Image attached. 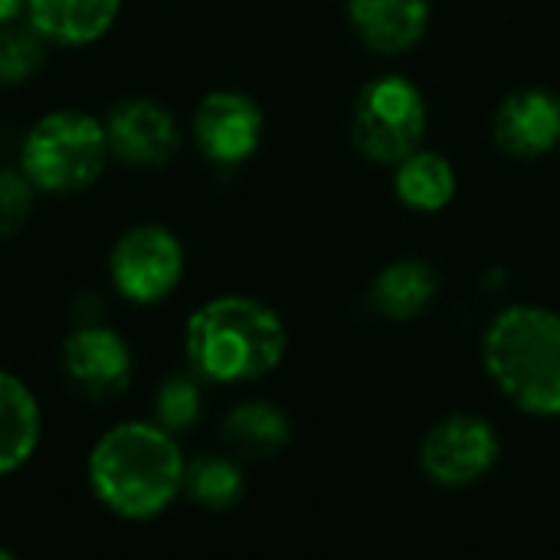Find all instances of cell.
<instances>
[{
	"label": "cell",
	"mask_w": 560,
	"mask_h": 560,
	"mask_svg": "<svg viewBox=\"0 0 560 560\" xmlns=\"http://www.w3.org/2000/svg\"><path fill=\"white\" fill-rule=\"evenodd\" d=\"M62 371L82 394L115 397L131 381V348L98 318L79 322L62 341Z\"/></svg>",
	"instance_id": "ba28073f"
},
{
	"label": "cell",
	"mask_w": 560,
	"mask_h": 560,
	"mask_svg": "<svg viewBox=\"0 0 560 560\" xmlns=\"http://www.w3.org/2000/svg\"><path fill=\"white\" fill-rule=\"evenodd\" d=\"M121 0H26V20L46 43L89 46L118 20Z\"/></svg>",
	"instance_id": "4fadbf2b"
},
{
	"label": "cell",
	"mask_w": 560,
	"mask_h": 560,
	"mask_svg": "<svg viewBox=\"0 0 560 560\" xmlns=\"http://www.w3.org/2000/svg\"><path fill=\"white\" fill-rule=\"evenodd\" d=\"M427 98L407 75L387 72L371 79L351 115L354 148L374 164H397L423 144Z\"/></svg>",
	"instance_id": "5b68a950"
},
{
	"label": "cell",
	"mask_w": 560,
	"mask_h": 560,
	"mask_svg": "<svg viewBox=\"0 0 560 560\" xmlns=\"http://www.w3.org/2000/svg\"><path fill=\"white\" fill-rule=\"evenodd\" d=\"M108 148L135 167H161L180 148V128L167 105L154 98H125L105 118Z\"/></svg>",
	"instance_id": "30bf717a"
},
{
	"label": "cell",
	"mask_w": 560,
	"mask_h": 560,
	"mask_svg": "<svg viewBox=\"0 0 560 560\" xmlns=\"http://www.w3.org/2000/svg\"><path fill=\"white\" fill-rule=\"evenodd\" d=\"M194 141L213 164H240L262 141V108L243 92H210L194 112Z\"/></svg>",
	"instance_id": "9c48e42d"
},
{
	"label": "cell",
	"mask_w": 560,
	"mask_h": 560,
	"mask_svg": "<svg viewBox=\"0 0 560 560\" xmlns=\"http://www.w3.org/2000/svg\"><path fill=\"white\" fill-rule=\"evenodd\" d=\"M184 492L210 512H226L243 499V469L230 456H200L187 463Z\"/></svg>",
	"instance_id": "ac0fdd59"
},
{
	"label": "cell",
	"mask_w": 560,
	"mask_h": 560,
	"mask_svg": "<svg viewBox=\"0 0 560 560\" xmlns=\"http://www.w3.org/2000/svg\"><path fill=\"white\" fill-rule=\"evenodd\" d=\"M108 276L115 292L135 305L164 302L184 279V246L167 226H131L108 253Z\"/></svg>",
	"instance_id": "8992f818"
},
{
	"label": "cell",
	"mask_w": 560,
	"mask_h": 560,
	"mask_svg": "<svg viewBox=\"0 0 560 560\" xmlns=\"http://www.w3.org/2000/svg\"><path fill=\"white\" fill-rule=\"evenodd\" d=\"M43 436V413L33 390L0 371V476L16 472L26 466Z\"/></svg>",
	"instance_id": "5bb4252c"
},
{
	"label": "cell",
	"mask_w": 560,
	"mask_h": 560,
	"mask_svg": "<svg viewBox=\"0 0 560 560\" xmlns=\"http://www.w3.org/2000/svg\"><path fill=\"white\" fill-rule=\"evenodd\" d=\"M436 269L423 259H397L384 266L371 285L374 308L394 322L420 318L436 299Z\"/></svg>",
	"instance_id": "9a60e30c"
},
{
	"label": "cell",
	"mask_w": 560,
	"mask_h": 560,
	"mask_svg": "<svg viewBox=\"0 0 560 560\" xmlns=\"http://www.w3.org/2000/svg\"><path fill=\"white\" fill-rule=\"evenodd\" d=\"M200 410H203V404H200L197 374H171L167 381H161V387L154 394V423L158 427L180 436L197 427Z\"/></svg>",
	"instance_id": "ffe728a7"
},
{
	"label": "cell",
	"mask_w": 560,
	"mask_h": 560,
	"mask_svg": "<svg viewBox=\"0 0 560 560\" xmlns=\"http://www.w3.org/2000/svg\"><path fill=\"white\" fill-rule=\"evenodd\" d=\"M26 13V0H0V26L13 23Z\"/></svg>",
	"instance_id": "7402d4cb"
},
{
	"label": "cell",
	"mask_w": 560,
	"mask_h": 560,
	"mask_svg": "<svg viewBox=\"0 0 560 560\" xmlns=\"http://www.w3.org/2000/svg\"><path fill=\"white\" fill-rule=\"evenodd\" d=\"M289 417L269 400H246L223 420V443L240 459H269L289 443Z\"/></svg>",
	"instance_id": "2e32d148"
},
{
	"label": "cell",
	"mask_w": 560,
	"mask_h": 560,
	"mask_svg": "<svg viewBox=\"0 0 560 560\" xmlns=\"http://www.w3.org/2000/svg\"><path fill=\"white\" fill-rule=\"evenodd\" d=\"M482 361L499 394L532 417H560V315L502 308L482 335Z\"/></svg>",
	"instance_id": "3957f363"
},
{
	"label": "cell",
	"mask_w": 560,
	"mask_h": 560,
	"mask_svg": "<svg viewBox=\"0 0 560 560\" xmlns=\"http://www.w3.org/2000/svg\"><path fill=\"white\" fill-rule=\"evenodd\" d=\"M492 138L518 161L545 158L560 144V98L541 85L505 95L492 118Z\"/></svg>",
	"instance_id": "8fae6325"
},
{
	"label": "cell",
	"mask_w": 560,
	"mask_h": 560,
	"mask_svg": "<svg viewBox=\"0 0 560 560\" xmlns=\"http://www.w3.org/2000/svg\"><path fill=\"white\" fill-rule=\"evenodd\" d=\"M13 558V551H7V548H0V560H10Z\"/></svg>",
	"instance_id": "603a6c76"
},
{
	"label": "cell",
	"mask_w": 560,
	"mask_h": 560,
	"mask_svg": "<svg viewBox=\"0 0 560 560\" xmlns=\"http://www.w3.org/2000/svg\"><path fill=\"white\" fill-rule=\"evenodd\" d=\"M33 184L23 171H0V236L16 233L33 210Z\"/></svg>",
	"instance_id": "44dd1931"
},
{
	"label": "cell",
	"mask_w": 560,
	"mask_h": 560,
	"mask_svg": "<svg viewBox=\"0 0 560 560\" xmlns=\"http://www.w3.org/2000/svg\"><path fill=\"white\" fill-rule=\"evenodd\" d=\"M92 495L125 522H151L184 492L187 459L174 433L154 420L115 423L85 463Z\"/></svg>",
	"instance_id": "6da1fadb"
},
{
	"label": "cell",
	"mask_w": 560,
	"mask_h": 560,
	"mask_svg": "<svg viewBox=\"0 0 560 560\" xmlns=\"http://www.w3.org/2000/svg\"><path fill=\"white\" fill-rule=\"evenodd\" d=\"M502 456L495 427L476 413H453L430 427L420 443V469L443 489H466L482 482Z\"/></svg>",
	"instance_id": "52a82bcc"
},
{
	"label": "cell",
	"mask_w": 560,
	"mask_h": 560,
	"mask_svg": "<svg viewBox=\"0 0 560 560\" xmlns=\"http://www.w3.org/2000/svg\"><path fill=\"white\" fill-rule=\"evenodd\" d=\"M108 154V135L95 115L59 108L26 131L20 171L39 194H82L102 177Z\"/></svg>",
	"instance_id": "277c9868"
},
{
	"label": "cell",
	"mask_w": 560,
	"mask_h": 560,
	"mask_svg": "<svg viewBox=\"0 0 560 560\" xmlns=\"http://www.w3.org/2000/svg\"><path fill=\"white\" fill-rule=\"evenodd\" d=\"M394 190L410 210L436 213L456 197V171L443 154L417 148L394 164Z\"/></svg>",
	"instance_id": "e0dca14e"
},
{
	"label": "cell",
	"mask_w": 560,
	"mask_h": 560,
	"mask_svg": "<svg viewBox=\"0 0 560 560\" xmlns=\"http://www.w3.org/2000/svg\"><path fill=\"white\" fill-rule=\"evenodd\" d=\"M348 20L364 46L397 56L427 33L430 0H348Z\"/></svg>",
	"instance_id": "7c38bea8"
},
{
	"label": "cell",
	"mask_w": 560,
	"mask_h": 560,
	"mask_svg": "<svg viewBox=\"0 0 560 560\" xmlns=\"http://www.w3.org/2000/svg\"><path fill=\"white\" fill-rule=\"evenodd\" d=\"M187 364L210 384H243L272 374L289 348L276 308L246 295H220L187 318Z\"/></svg>",
	"instance_id": "7a4b0ae2"
},
{
	"label": "cell",
	"mask_w": 560,
	"mask_h": 560,
	"mask_svg": "<svg viewBox=\"0 0 560 560\" xmlns=\"http://www.w3.org/2000/svg\"><path fill=\"white\" fill-rule=\"evenodd\" d=\"M46 56V39L36 33V26L26 20H13L0 26V82L16 85L39 72Z\"/></svg>",
	"instance_id": "d6986e66"
}]
</instances>
